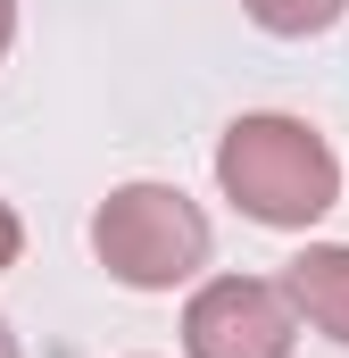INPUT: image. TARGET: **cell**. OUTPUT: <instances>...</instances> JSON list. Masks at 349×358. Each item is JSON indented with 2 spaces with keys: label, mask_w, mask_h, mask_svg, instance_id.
I'll return each mask as SVG.
<instances>
[{
  "label": "cell",
  "mask_w": 349,
  "mask_h": 358,
  "mask_svg": "<svg viewBox=\"0 0 349 358\" xmlns=\"http://www.w3.org/2000/svg\"><path fill=\"white\" fill-rule=\"evenodd\" d=\"M250 8V25L274 34V42H308V34H325V25H341L349 0H242Z\"/></svg>",
  "instance_id": "cell-5"
},
{
  "label": "cell",
  "mask_w": 349,
  "mask_h": 358,
  "mask_svg": "<svg viewBox=\"0 0 349 358\" xmlns=\"http://www.w3.org/2000/svg\"><path fill=\"white\" fill-rule=\"evenodd\" d=\"M91 259L125 292H174L208 267V217L174 183H117L91 208Z\"/></svg>",
  "instance_id": "cell-2"
},
{
  "label": "cell",
  "mask_w": 349,
  "mask_h": 358,
  "mask_svg": "<svg viewBox=\"0 0 349 358\" xmlns=\"http://www.w3.org/2000/svg\"><path fill=\"white\" fill-rule=\"evenodd\" d=\"M299 317L291 292L266 275H208L183 308V358H291Z\"/></svg>",
  "instance_id": "cell-3"
},
{
  "label": "cell",
  "mask_w": 349,
  "mask_h": 358,
  "mask_svg": "<svg viewBox=\"0 0 349 358\" xmlns=\"http://www.w3.org/2000/svg\"><path fill=\"white\" fill-rule=\"evenodd\" d=\"M17 250H25V225H17V208L0 200V267H17Z\"/></svg>",
  "instance_id": "cell-6"
},
{
  "label": "cell",
  "mask_w": 349,
  "mask_h": 358,
  "mask_svg": "<svg viewBox=\"0 0 349 358\" xmlns=\"http://www.w3.org/2000/svg\"><path fill=\"white\" fill-rule=\"evenodd\" d=\"M0 358H17V334H8V317H0Z\"/></svg>",
  "instance_id": "cell-8"
},
{
  "label": "cell",
  "mask_w": 349,
  "mask_h": 358,
  "mask_svg": "<svg viewBox=\"0 0 349 358\" xmlns=\"http://www.w3.org/2000/svg\"><path fill=\"white\" fill-rule=\"evenodd\" d=\"M216 192L250 225H266V234H308L341 200V159H333V142L308 117L258 108V117L225 125V142H216Z\"/></svg>",
  "instance_id": "cell-1"
},
{
  "label": "cell",
  "mask_w": 349,
  "mask_h": 358,
  "mask_svg": "<svg viewBox=\"0 0 349 358\" xmlns=\"http://www.w3.org/2000/svg\"><path fill=\"white\" fill-rule=\"evenodd\" d=\"M283 292H291V317H308L325 342L349 350V242H308L283 267Z\"/></svg>",
  "instance_id": "cell-4"
},
{
  "label": "cell",
  "mask_w": 349,
  "mask_h": 358,
  "mask_svg": "<svg viewBox=\"0 0 349 358\" xmlns=\"http://www.w3.org/2000/svg\"><path fill=\"white\" fill-rule=\"evenodd\" d=\"M8 42H17V0H0V59H8Z\"/></svg>",
  "instance_id": "cell-7"
}]
</instances>
